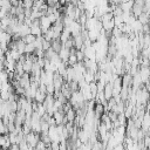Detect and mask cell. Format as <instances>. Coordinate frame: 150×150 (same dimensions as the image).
<instances>
[{"label": "cell", "mask_w": 150, "mask_h": 150, "mask_svg": "<svg viewBox=\"0 0 150 150\" xmlns=\"http://www.w3.org/2000/svg\"><path fill=\"white\" fill-rule=\"evenodd\" d=\"M143 6H144V1L143 0H137V1H134V5L131 7V14L135 19H137L142 13H143Z\"/></svg>", "instance_id": "1"}, {"label": "cell", "mask_w": 150, "mask_h": 150, "mask_svg": "<svg viewBox=\"0 0 150 150\" xmlns=\"http://www.w3.org/2000/svg\"><path fill=\"white\" fill-rule=\"evenodd\" d=\"M25 141L28 143V145H29L30 148H35L36 143L40 141V134H35V132L30 131V132H28V134L25 136Z\"/></svg>", "instance_id": "2"}, {"label": "cell", "mask_w": 150, "mask_h": 150, "mask_svg": "<svg viewBox=\"0 0 150 150\" xmlns=\"http://www.w3.org/2000/svg\"><path fill=\"white\" fill-rule=\"evenodd\" d=\"M39 22H40V29H41V33H42V35H43V34H46V32L52 27V22L49 21V19L47 18V15L41 16V18L39 19Z\"/></svg>", "instance_id": "3"}, {"label": "cell", "mask_w": 150, "mask_h": 150, "mask_svg": "<svg viewBox=\"0 0 150 150\" xmlns=\"http://www.w3.org/2000/svg\"><path fill=\"white\" fill-rule=\"evenodd\" d=\"M68 28H69V32H70L71 38L79 35V34L81 33V29H82V27L80 26V23H79L77 21H73V22L68 26Z\"/></svg>", "instance_id": "4"}, {"label": "cell", "mask_w": 150, "mask_h": 150, "mask_svg": "<svg viewBox=\"0 0 150 150\" xmlns=\"http://www.w3.org/2000/svg\"><path fill=\"white\" fill-rule=\"evenodd\" d=\"M63 117H64V112L62 111V108H61L60 110H57L56 112H54V114H53V118H54V121H55V124H56V125L62 124Z\"/></svg>", "instance_id": "5"}, {"label": "cell", "mask_w": 150, "mask_h": 150, "mask_svg": "<svg viewBox=\"0 0 150 150\" xmlns=\"http://www.w3.org/2000/svg\"><path fill=\"white\" fill-rule=\"evenodd\" d=\"M103 94H104V97H105L107 101L112 97V86H111V83H105L104 84Z\"/></svg>", "instance_id": "6"}, {"label": "cell", "mask_w": 150, "mask_h": 150, "mask_svg": "<svg viewBox=\"0 0 150 150\" xmlns=\"http://www.w3.org/2000/svg\"><path fill=\"white\" fill-rule=\"evenodd\" d=\"M132 5H134V1H132V0H129V1H121L120 7H121L122 12H130Z\"/></svg>", "instance_id": "7"}, {"label": "cell", "mask_w": 150, "mask_h": 150, "mask_svg": "<svg viewBox=\"0 0 150 150\" xmlns=\"http://www.w3.org/2000/svg\"><path fill=\"white\" fill-rule=\"evenodd\" d=\"M45 98H46V94H43V93H41V91L38 90L36 94H35V96H34V98H33V101H35L36 103L41 104V103H43Z\"/></svg>", "instance_id": "8"}, {"label": "cell", "mask_w": 150, "mask_h": 150, "mask_svg": "<svg viewBox=\"0 0 150 150\" xmlns=\"http://www.w3.org/2000/svg\"><path fill=\"white\" fill-rule=\"evenodd\" d=\"M64 116H66V118H67V121L68 122H74V120H75V117H76V114H75V110L71 108V109H69L66 114H64Z\"/></svg>", "instance_id": "9"}, {"label": "cell", "mask_w": 150, "mask_h": 150, "mask_svg": "<svg viewBox=\"0 0 150 150\" xmlns=\"http://www.w3.org/2000/svg\"><path fill=\"white\" fill-rule=\"evenodd\" d=\"M35 52V47H34V43H28L25 46V49H23V54H33Z\"/></svg>", "instance_id": "10"}, {"label": "cell", "mask_w": 150, "mask_h": 150, "mask_svg": "<svg viewBox=\"0 0 150 150\" xmlns=\"http://www.w3.org/2000/svg\"><path fill=\"white\" fill-rule=\"evenodd\" d=\"M35 36L34 35H32V34H28L27 36H25V38H22V41L26 43V45H28V43H33L34 41H35Z\"/></svg>", "instance_id": "11"}, {"label": "cell", "mask_w": 150, "mask_h": 150, "mask_svg": "<svg viewBox=\"0 0 150 150\" xmlns=\"http://www.w3.org/2000/svg\"><path fill=\"white\" fill-rule=\"evenodd\" d=\"M18 148H19V150H28L30 146L28 145V143H27V142L25 141V138H23V139L18 144Z\"/></svg>", "instance_id": "12"}, {"label": "cell", "mask_w": 150, "mask_h": 150, "mask_svg": "<svg viewBox=\"0 0 150 150\" xmlns=\"http://www.w3.org/2000/svg\"><path fill=\"white\" fill-rule=\"evenodd\" d=\"M75 56H76L77 62H82V61L84 60V54H83L82 50H76V52H75Z\"/></svg>", "instance_id": "13"}, {"label": "cell", "mask_w": 150, "mask_h": 150, "mask_svg": "<svg viewBox=\"0 0 150 150\" xmlns=\"http://www.w3.org/2000/svg\"><path fill=\"white\" fill-rule=\"evenodd\" d=\"M46 148H48V146H47L42 141H39V142L36 143V145H35L34 149H35V150H45Z\"/></svg>", "instance_id": "14"}, {"label": "cell", "mask_w": 150, "mask_h": 150, "mask_svg": "<svg viewBox=\"0 0 150 150\" xmlns=\"http://www.w3.org/2000/svg\"><path fill=\"white\" fill-rule=\"evenodd\" d=\"M48 49H50V42H48V41H46L43 39L42 40V50L43 52H47Z\"/></svg>", "instance_id": "15"}, {"label": "cell", "mask_w": 150, "mask_h": 150, "mask_svg": "<svg viewBox=\"0 0 150 150\" xmlns=\"http://www.w3.org/2000/svg\"><path fill=\"white\" fill-rule=\"evenodd\" d=\"M59 150H67V141L59 142Z\"/></svg>", "instance_id": "16"}, {"label": "cell", "mask_w": 150, "mask_h": 150, "mask_svg": "<svg viewBox=\"0 0 150 150\" xmlns=\"http://www.w3.org/2000/svg\"><path fill=\"white\" fill-rule=\"evenodd\" d=\"M28 150H35V149H34V148H29Z\"/></svg>", "instance_id": "17"}, {"label": "cell", "mask_w": 150, "mask_h": 150, "mask_svg": "<svg viewBox=\"0 0 150 150\" xmlns=\"http://www.w3.org/2000/svg\"><path fill=\"white\" fill-rule=\"evenodd\" d=\"M45 150H50V149H49V146H48V148H46V149H45Z\"/></svg>", "instance_id": "18"}, {"label": "cell", "mask_w": 150, "mask_h": 150, "mask_svg": "<svg viewBox=\"0 0 150 150\" xmlns=\"http://www.w3.org/2000/svg\"><path fill=\"white\" fill-rule=\"evenodd\" d=\"M0 28H1V23H0Z\"/></svg>", "instance_id": "19"}]
</instances>
